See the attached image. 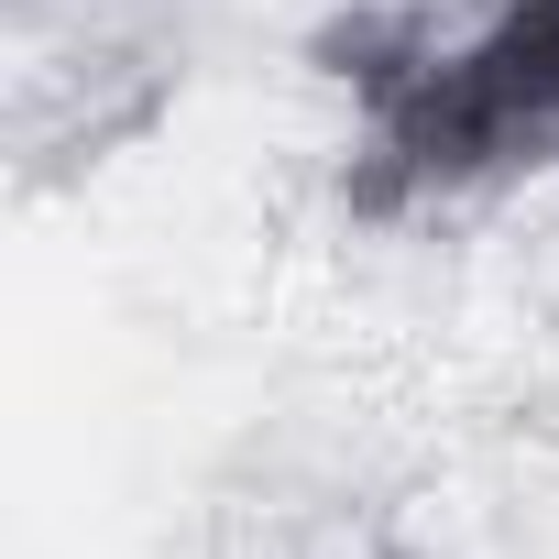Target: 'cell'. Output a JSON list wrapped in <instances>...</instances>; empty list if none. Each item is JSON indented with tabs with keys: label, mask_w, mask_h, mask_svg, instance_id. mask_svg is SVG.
Segmentation results:
<instances>
[{
	"label": "cell",
	"mask_w": 559,
	"mask_h": 559,
	"mask_svg": "<svg viewBox=\"0 0 559 559\" xmlns=\"http://www.w3.org/2000/svg\"><path fill=\"white\" fill-rule=\"evenodd\" d=\"M319 67L352 99V209L395 219L417 198H472L559 165V0H395L341 12Z\"/></svg>",
	"instance_id": "obj_1"
}]
</instances>
